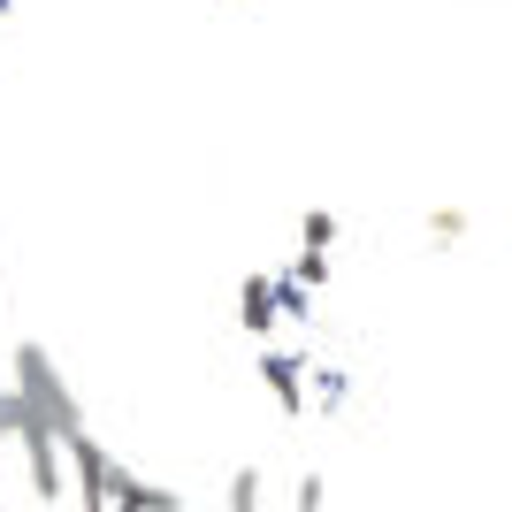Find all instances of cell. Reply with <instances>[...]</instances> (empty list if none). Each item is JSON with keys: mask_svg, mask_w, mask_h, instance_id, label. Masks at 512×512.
Masks as SVG:
<instances>
[{"mask_svg": "<svg viewBox=\"0 0 512 512\" xmlns=\"http://www.w3.org/2000/svg\"><path fill=\"white\" fill-rule=\"evenodd\" d=\"M8 421H16V444H23V459H31V497L39 505H54L62 497V467H54V444H62V428H54V413L31 398V390H8Z\"/></svg>", "mask_w": 512, "mask_h": 512, "instance_id": "1", "label": "cell"}, {"mask_svg": "<svg viewBox=\"0 0 512 512\" xmlns=\"http://www.w3.org/2000/svg\"><path fill=\"white\" fill-rule=\"evenodd\" d=\"M16 383L31 390V398H39L46 413H54V428H62V436H77V428H85V413H77V398H69V383H62V375H54V360H46L39 344H23V352H16Z\"/></svg>", "mask_w": 512, "mask_h": 512, "instance_id": "2", "label": "cell"}, {"mask_svg": "<svg viewBox=\"0 0 512 512\" xmlns=\"http://www.w3.org/2000/svg\"><path fill=\"white\" fill-rule=\"evenodd\" d=\"M62 451H69V474H77V505L107 512V505H115V497H107V467H115V459L92 444L85 428H77V436H62Z\"/></svg>", "mask_w": 512, "mask_h": 512, "instance_id": "3", "label": "cell"}, {"mask_svg": "<svg viewBox=\"0 0 512 512\" xmlns=\"http://www.w3.org/2000/svg\"><path fill=\"white\" fill-rule=\"evenodd\" d=\"M107 497H115L123 512H176L184 505L176 490H153V482H138L130 467H107Z\"/></svg>", "mask_w": 512, "mask_h": 512, "instance_id": "4", "label": "cell"}, {"mask_svg": "<svg viewBox=\"0 0 512 512\" xmlns=\"http://www.w3.org/2000/svg\"><path fill=\"white\" fill-rule=\"evenodd\" d=\"M276 314H283V299H276V283H268V276H253L245 291H237V321H245L253 337H260V329H268Z\"/></svg>", "mask_w": 512, "mask_h": 512, "instance_id": "5", "label": "cell"}, {"mask_svg": "<svg viewBox=\"0 0 512 512\" xmlns=\"http://www.w3.org/2000/svg\"><path fill=\"white\" fill-rule=\"evenodd\" d=\"M260 375H268V390L283 398V413H299V360H283V352H268V360H260Z\"/></svg>", "mask_w": 512, "mask_h": 512, "instance_id": "6", "label": "cell"}, {"mask_svg": "<svg viewBox=\"0 0 512 512\" xmlns=\"http://www.w3.org/2000/svg\"><path fill=\"white\" fill-rule=\"evenodd\" d=\"M459 237H467V214H459V207H436V214H428V245H459Z\"/></svg>", "mask_w": 512, "mask_h": 512, "instance_id": "7", "label": "cell"}, {"mask_svg": "<svg viewBox=\"0 0 512 512\" xmlns=\"http://www.w3.org/2000/svg\"><path fill=\"white\" fill-rule=\"evenodd\" d=\"M299 245H321V253H329V245H337V214H306V222H299Z\"/></svg>", "mask_w": 512, "mask_h": 512, "instance_id": "8", "label": "cell"}, {"mask_svg": "<svg viewBox=\"0 0 512 512\" xmlns=\"http://www.w3.org/2000/svg\"><path fill=\"white\" fill-rule=\"evenodd\" d=\"M222 505H230V512H253L260 505V474H237L230 490H222Z\"/></svg>", "mask_w": 512, "mask_h": 512, "instance_id": "9", "label": "cell"}, {"mask_svg": "<svg viewBox=\"0 0 512 512\" xmlns=\"http://www.w3.org/2000/svg\"><path fill=\"white\" fill-rule=\"evenodd\" d=\"M321 276H329V253H321V245H306V253H299V283H314V291H321Z\"/></svg>", "mask_w": 512, "mask_h": 512, "instance_id": "10", "label": "cell"}]
</instances>
